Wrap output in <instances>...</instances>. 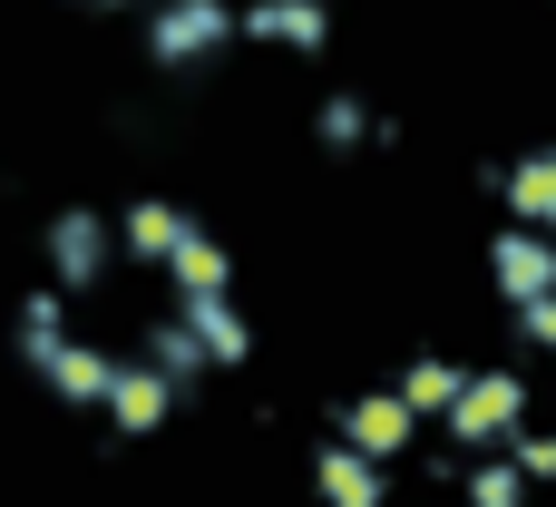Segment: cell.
<instances>
[{"instance_id":"obj_20","label":"cell","mask_w":556,"mask_h":507,"mask_svg":"<svg viewBox=\"0 0 556 507\" xmlns=\"http://www.w3.org/2000/svg\"><path fill=\"white\" fill-rule=\"evenodd\" d=\"M68 10H88V20H108V10H127V0H68Z\"/></svg>"},{"instance_id":"obj_19","label":"cell","mask_w":556,"mask_h":507,"mask_svg":"<svg viewBox=\"0 0 556 507\" xmlns=\"http://www.w3.org/2000/svg\"><path fill=\"white\" fill-rule=\"evenodd\" d=\"M508 332H518V352H556V293L518 303V313H508Z\"/></svg>"},{"instance_id":"obj_16","label":"cell","mask_w":556,"mask_h":507,"mask_svg":"<svg viewBox=\"0 0 556 507\" xmlns=\"http://www.w3.org/2000/svg\"><path fill=\"white\" fill-rule=\"evenodd\" d=\"M137 362H156L176 391H195V381L215 371V362H205V342L186 332V313H156V322H147V342H137Z\"/></svg>"},{"instance_id":"obj_15","label":"cell","mask_w":556,"mask_h":507,"mask_svg":"<svg viewBox=\"0 0 556 507\" xmlns=\"http://www.w3.org/2000/svg\"><path fill=\"white\" fill-rule=\"evenodd\" d=\"M166 283H176V303H195V293H235V254H225V235H186L176 244V264H166Z\"/></svg>"},{"instance_id":"obj_13","label":"cell","mask_w":556,"mask_h":507,"mask_svg":"<svg viewBox=\"0 0 556 507\" xmlns=\"http://www.w3.org/2000/svg\"><path fill=\"white\" fill-rule=\"evenodd\" d=\"M176 313H186V332L205 342L215 371H244V362H254V322H244L235 293H195V303H176Z\"/></svg>"},{"instance_id":"obj_22","label":"cell","mask_w":556,"mask_h":507,"mask_svg":"<svg viewBox=\"0 0 556 507\" xmlns=\"http://www.w3.org/2000/svg\"><path fill=\"white\" fill-rule=\"evenodd\" d=\"M323 10H342V0H323Z\"/></svg>"},{"instance_id":"obj_18","label":"cell","mask_w":556,"mask_h":507,"mask_svg":"<svg viewBox=\"0 0 556 507\" xmlns=\"http://www.w3.org/2000/svg\"><path fill=\"white\" fill-rule=\"evenodd\" d=\"M508 459H518V479H528V489H556V430H518V440H508Z\"/></svg>"},{"instance_id":"obj_6","label":"cell","mask_w":556,"mask_h":507,"mask_svg":"<svg viewBox=\"0 0 556 507\" xmlns=\"http://www.w3.org/2000/svg\"><path fill=\"white\" fill-rule=\"evenodd\" d=\"M303 479H313L323 507H391V459H371V449H352V440H323V449L303 459Z\"/></svg>"},{"instance_id":"obj_5","label":"cell","mask_w":556,"mask_h":507,"mask_svg":"<svg viewBox=\"0 0 556 507\" xmlns=\"http://www.w3.org/2000/svg\"><path fill=\"white\" fill-rule=\"evenodd\" d=\"M420 430H430V420H420L401 391H352V401L332 410V440H352V449H371V459H391V469L420 449Z\"/></svg>"},{"instance_id":"obj_8","label":"cell","mask_w":556,"mask_h":507,"mask_svg":"<svg viewBox=\"0 0 556 507\" xmlns=\"http://www.w3.org/2000/svg\"><path fill=\"white\" fill-rule=\"evenodd\" d=\"M489 283L508 293V313L538 303V293H556V235H538V225H498V235H489Z\"/></svg>"},{"instance_id":"obj_2","label":"cell","mask_w":556,"mask_h":507,"mask_svg":"<svg viewBox=\"0 0 556 507\" xmlns=\"http://www.w3.org/2000/svg\"><path fill=\"white\" fill-rule=\"evenodd\" d=\"M235 39H244V0H156V10H137V49H147V68H166V78L215 68Z\"/></svg>"},{"instance_id":"obj_4","label":"cell","mask_w":556,"mask_h":507,"mask_svg":"<svg viewBox=\"0 0 556 507\" xmlns=\"http://www.w3.org/2000/svg\"><path fill=\"white\" fill-rule=\"evenodd\" d=\"M39 254H49V283H59V293H98V283L117 274V215L59 205V215L39 225Z\"/></svg>"},{"instance_id":"obj_1","label":"cell","mask_w":556,"mask_h":507,"mask_svg":"<svg viewBox=\"0 0 556 507\" xmlns=\"http://www.w3.org/2000/svg\"><path fill=\"white\" fill-rule=\"evenodd\" d=\"M68 303H78V293H59V283L20 293V362H29V381H39L59 410H108V391H117V352L78 342V332H68Z\"/></svg>"},{"instance_id":"obj_12","label":"cell","mask_w":556,"mask_h":507,"mask_svg":"<svg viewBox=\"0 0 556 507\" xmlns=\"http://www.w3.org/2000/svg\"><path fill=\"white\" fill-rule=\"evenodd\" d=\"M313 147L323 156H362V147H401V127L371 107V98H352V88H332L323 107H313Z\"/></svg>"},{"instance_id":"obj_3","label":"cell","mask_w":556,"mask_h":507,"mask_svg":"<svg viewBox=\"0 0 556 507\" xmlns=\"http://www.w3.org/2000/svg\"><path fill=\"white\" fill-rule=\"evenodd\" d=\"M518 430H528V371H469L459 410L440 420V440H450L459 459H498Z\"/></svg>"},{"instance_id":"obj_7","label":"cell","mask_w":556,"mask_h":507,"mask_svg":"<svg viewBox=\"0 0 556 507\" xmlns=\"http://www.w3.org/2000/svg\"><path fill=\"white\" fill-rule=\"evenodd\" d=\"M176 401H186V391H176L156 362H117V391H108L98 420H108V440H156V430L176 420Z\"/></svg>"},{"instance_id":"obj_9","label":"cell","mask_w":556,"mask_h":507,"mask_svg":"<svg viewBox=\"0 0 556 507\" xmlns=\"http://www.w3.org/2000/svg\"><path fill=\"white\" fill-rule=\"evenodd\" d=\"M186 235H195V215H186L176 195H127V205H117V254L147 264V274H166Z\"/></svg>"},{"instance_id":"obj_11","label":"cell","mask_w":556,"mask_h":507,"mask_svg":"<svg viewBox=\"0 0 556 507\" xmlns=\"http://www.w3.org/2000/svg\"><path fill=\"white\" fill-rule=\"evenodd\" d=\"M479 186L508 205V225H538V235H556V147H538V156H508V166H489Z\"/></svg>"},{"instance_id":"obj_14","label":"cell","mask_w":556,"mask_h":507,"mask_svg":"<svg viewBox=\"0 0 556 507\" xmlns=\"http://www.w3.org/2000/svg\"><path fill=\"white\" fill-rule=\"evenodd\" d=\"M391 391H401V401H410V410H420V420H430V430H440V420H450V410H459V391H469V371H459V362H450V352H410V362H401V381H391Z\"/></svg>"},{"instance_id":"obj_17","label":"cell","mask_w":556,"mask_h":507,"mask_svg":"<svg viewBox=\"0 0 556 507\" xmlns=\"http://www.w3.org/2000/svg\"><path fill=\"white\" fill-rule=\"evenodd\" d=\"M528 498H538V489L518 479V459H508V449H498V459H469V469H459V507H528Z\"/></svg>"},{"instance_id":"obj_10","label":"cell","mask_w":556,"mask_h":507,"mask_svg":"<svg viewBox=\"0 0 556 507\" xmlns=\"http://www.w3.org/2000/svg\"><path fill=\"white\" fill-rule=\"evenodd\" d=\"M244 39L283 49V59H323L332 49V10L323 0H244Z\"/></svg>"},{"instance_id":"obj_21","label":"cell","mask_w":556,"mask_h":507,"mask_svg":"<svg viewBox=\"0 0 556 507\" xmlns=\"http://www.w3.org/2000/svg\"><path fill=\"white\" fill-rule=\"evenodd\" d=\"M127 10H156V0H127Z\"/></svg>"}]
</instances>
